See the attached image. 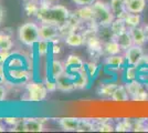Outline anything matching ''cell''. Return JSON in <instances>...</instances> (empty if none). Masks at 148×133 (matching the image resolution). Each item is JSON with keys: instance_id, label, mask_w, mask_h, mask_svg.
<instances>
[{"instance_id": "cell-1", "label": "cell", "mask_w": 148, "mask_h": 133, "mask_svg": "<svg viewBox=\"0 0 148 133\" xmlns=\"http://www.w3.org/2000/svg\"><path fill=\"white\" fill-rule=\"evenodd\" d=\"M71 13L66 7L62 5H54L51 6L50 1L44 0L41 2L40 10L37 14V18L42 23H53V25L61 27L65 25L70 20Z\"/></svg>"}, {"instance_id": "cell-2", "label": "cell", "mask_w": 148, "mask_h": 133, "mask_svg": "<svg viewBox=\"0 0 148 133\" xmlns=\"http://www.w3.org/2000/svg\"><path fill=\"white\" fill-rule=\"evenodd\" d=\"M20 42L28 47H33L40 41V27L36 22H25L18 29Z\"/></svg>"}, {"instance_id": "cell-3", "label": "cell", "mask_w": 148, "mask_h": 133, "mask_svg": "<svg viewBox=\"0 0 148 133\" xmlns=\"http://www.w3.org/2000/svg\"><path fill=\"white\" fill-rule=\"evenodd\" d=\"M91 7H92L93 16H94V22H96V25L99 27L111 25L115 17L112 12L110 5L96 0Z\"/></svg>"}, {"instance_id": "cell-4", "label": "cell", "mask_w": 148, "mask_h": 133, "mask_svg": "<svg viewBox=\"0 0 148 133\" xmlns=\"http://www.w3.org/2000/svg\"><path fill=\"white\" fill-rule=\"evenodd\" d=\"M28 94H29V100L33 102H40L45 99L48 89L44 83L40 82H30L27 85Z\"/></svg>"}, {"instance_id": "cell-5", "label": "cell", "mask_w": 148, "mask_h": 133, "mask_svg": "<svg viewBox=\"0 0 148 133\" xmlns=\"http://www.w3.org/2000/svg\"><path fill=\"white\" fill-rule=\"evenodd\" d=\"M144 56L145 53L143 50V47L136 45V44H133L130 48L125 50V54H124V57L126 59V63L130 65H139Z\"/></svg>"}, {"instance_id": "cell-6", "label": "cell", "mask_w": 148, "mask_h": 133, "mask_svg": "<svg viewBox=\"0 0 148 133\" xmlns=\"http://www.w3.org/2000/svg\"><path fill=\"white\" fill-rule=\"evenodd\" d=\"M59 27L53 23H42L40 25V40L53 41L59 37Z\"/></svg>"}, {"instance_id": "cell-7", "label": "cell", "mask_w": 148, "mask_h": 133, "mask_svg": "<svg viewBox=\"0 0 148 133\" xmlns=\"http://www.w3.org/2000/svg\"><path fill=\"white\" fill-rule=\"evenodd\" d=\"M64 65H65V72L69 73L70 76H72L84 68V62L80 57L75 54H70Z\"/></svg>"}, {"instance_id": "cell-8", "label": "cell", "mask_w": 148, "mask_h": 133, "mask_svg": "<svg viewBox=\"0 0 148 133\" xmlns=\"http://www.w3.org/2000/svg\"><path fill=\"white\" fill-rule=\"evenodd\" d=\"M6 70L9 69H28L25 59L19 54H9L5 60Z\"/></svg>"}, {"instance_id": "cell-9", "label": "cell", "mask_w": 148, "mask_h": 133, "mask_svg": "<svg viewBox=\"0 0 148 133\" xmlns=\"http://www.w3.org/2000/svg\"><path fill=\"white\" fill-rule=\"evenodd\" d=\"M7 76L14 83L27 82L30 78V73L28 69H9L6 70Z\"/></svg>"}, {"instance_id": "cell-10", "label": "cell", "mask_w": 148, "mask_h": 133, "mask_svg": "<svg viewBox=\"0 0 148 133\" xmlns=\"http://www.w3.org/2000/svg\"><path fill=\"white\" fill-rule=\"evenodd\" d=\"M74 81V89H85L87 88V85L90 84V74L87 73L86 68L84 67L82 70H80L79 72L72 74Z\"/></svg>"}, {"instance_id": "cell-11", "label": "cell", "mask_w": 148, "mask_h": 133, "mask_svg": "<svg viewBox=\"0 0 148 133\" xmlns=\"http://www.w3.org/2000/svg\"><path fill=\"white\" fill-rule=\"evenodd\" d=\"M56 82L58 89L63 91V92H69V91H72L74 89L73 78L66 72L61 74L60 76H58L56 79Z\"/></svg>"}, {"instance_id": "cell-12", "label": "cell", "mask_w": 148, "mask_h": 133, "mask_svg": "<svg viewBox=\"0 0 148 133\" xmlns=\"http://www.w3.org/2000/svg\"><path fill=\"white\" fill-rule=\"evenodd\" d=\"M104 64L110 68L111 70L113 69H119L124 67L126 63V59L124 56H121V54H114V56H107V58L105 59Z\"/></svg>"}, {"instance_id": "cell-13", "label": "cell", "mask_w": 148, "mask_h": 133, "mask_svg": "<svg viewBox=\"0 0 148 133\" xmlns=\"http://www.w3.org/2000/svg\"><path fill=\"white\" fill-rule=\"evenodd\" d=\"M81 119L77 118H61L59 119V125L65 131H77Z\"/></svg>"}, {"instance_id": "cell-14", "label": "cell", "mask_w": 148, "mask_h": 133, "mask_svg": "<svg viewBox=\"0 0 148 133\" xmlns=\"http://www.w3.org/2000/svg\"><path fill=\"white\" fill-rule=\"evenodd\" d=\"M132 34V38H133V42L136 45H140L143 47L144 44L146 43L147 38H146V34H145V30L144 28H142L140 25L139 27H135V28H132L128 29Z\"/></svg>"}, {"instance_id": "cell-15", "label": "cell", "mask_w": 148, "mask_h": 133, "mask_svg": "<svg viewBox=\"0 0 148 133\" xmlns=\"http://www.w3.org/2000/svg\"><path fill=\"white\" fill-rule=\"evenodd\" d=\"M126 11L130 13H142L146 9V0H130L125 2Z\"/></svg>"}, {"instance_id": "cell-16", "label": "cell", "mask_w": 148, "mask_h": 133, "mask_svg": "<svg viewBox=\"0 0 148 133\" xmlns=\"http://www.w3.org/2000/svg\"><path fill=\"white\" fill-rule=\"evenodd\" d=\"M64 41L70 47H82L83 44L85 43V37L82 33L73 31L71 32L70 34H68V36H65Z\"/></svg>"}, {"instance_id": "cell-17", "label": "cell", "mask_w": 148, "mask_h": 133, "mask_svg": "<svg viewBox=\"0 0 148 133\" xmlns=\"http://www.w3.org/2000/svg\"><path fill=\"white\" fill-rule=\"evenodd\" d=\"M110 7H111L112 12L115 18H124L125 14L127 13L125 2L123 0H111Z\"/></svg>"}, {"instance_id": "cell-18", "label": "cell", "mask_w": 148, "mask_h": 133, "mask_svg": "<svg viewBox=\"0 0 148 133\" xmlns=\"http://www.w3.org/2000/svg\"><path fill=\"white\" fill-rule=\"evenodd\" d=\"M114 38H115V40L118 42V44L121 45V48H122L123 51L127 50L128 48H130V47L134 44L130 30H126V31L122 32V33H119L118 36L114 37Z\"/></svg>"}, {"instance_id": "cell-19", "label": "cell", "mask_w": 148, "mask_h": 133, "mask_svg": "<svg viewBox=\"0 0 148 133\" xmlns=\"http://www.w3.org/2000/svg\"><path fill=\"white\" fill-rule=\"evenodd\" d=\"M103 50L107 56H114V54H121L122 48L115 40V38L108 39L105 43H103Z\"/></svg>"}, {"instance_id": "cell-20", "label": "cell", "mask_w": 148, "mask_h": 133, "mask_svg": "<svg viewBox=\"0 0 148 133\" xmlns=\"http://www.w3.org/2000/svg\"><path fill=\"white\" fill-rule=\"evenodd\" d=\"M75 16L81 20V21H86V22H94V16H93V10L91 6H83L81 9H79Z\"/></svg>"}, {"instance_id": "cell-21", "label": "cell", "mask_w": 148, "mask_h": 133, "mask_svg": "<svg viewBox=\"0 0 148 133\" xmlns=\"http://www.w3.org/2000/svg\"><path fill=\"white\" fill-rule=\"evenodd\" d=\"M124 21L126 23L127 29H132L135 27H139L142 23V17L140 13H130L127 12L124 17Z\"/></svg>"}, {"instance_id": "cell-22", "label": "cell", "mask_w": 148, "mask_h": 133, "mask_svg": "<svg viewBox=\"0 0 148 133\" xmlns=\"http://www.w3.org/2000/svg\"><path fill=\"white\" fill-rule=\"evenodd\" d=\"M110 28H111V31L114 37H116L119 33L128 30L127 27H126L125 21H124V18H115L111 23V25H110Z\"/></svg>"}, {"instance_id": "cell-23", "label": "cell", "mask_w": 148, "mask_h": 133, "mask_svg": "<svg viewBox=\"0 0 148 133\" xmlns=\"http://www.w3.org/2000/svg\"><path fill=\"white\" fill-rule=\"evenodd\" d=\"M111 99L113 101H117V102H125L128 101L130 99V94L127 92V89L125 85H118L117 89L115 90V92L113 93V95L111 96Z\"/></svg>"}, {"instance_id": "cell-24", "label": "cell", "mask_w": 148, "mask_h": 133, "mask_svg": "<svg viewBox=\"0 0 148 133\" xmlns=\"http://www.w3.org/2000/svg\"><path fill=\"white\" fill-rule=\"evenodd\" d=\"M118 84L116 83L112 82V81H108V82L106 83H103L99 89V94L102 95V96H104V98H111L113 93L115 92V90L117 89Z\"/></svg>"}, {"instance_id": "cell-25", "label": "cell", "mask_w": 148, "mask_h": 133, "mask_svg": "<svg viewBox=\"0 0 148 133\" xmlns=\"http://www.w3.org/2000/svg\"><path fill=\"white\" fill-rule=\"evenodd\" d=\"M50 73H51V78L56 79L58 76L65 73V65L59 60H53L50 67Z\"/></svg>"}, {"instance_id": "cell-26", "label": "cell", "mask_w": 148, "mask_h": 133, "mask_svg": "<svg viewBox=\"0 0 148 133\" xmlns=\"http://www.w3.org/2000/svg\"><path fill=\"white\" fill-rule=\"evenodd\" d=\"M124 80L125 82L138 80V65L127 64V67L125 68V71H124Z\"/></svg>"}, {"instance_id": "cell-27", "label": "cell", "mask_w": 148, "mask_h": 133, "mask_svg": "<svg viewBox=\"0 0 148 133\" xmlns=\"http://www.w3.org/2000/svg\"><path fill=\"white\" fill-rule=\"evenodd\" d=\"M143 84L144 83L140 82L139 80H135V81H130V82H126L125 84V87L127 89V92H128V94H130V99H133L134 96H135L140 90H142L144 87H143Z\"/></svg>"}, {"instance_id": "cell-28", "label": "cell", "mask_w": 148, "mask_h": 133, "mask_svg": "<svg viewBox=\"0 0 148 133\" xmlns=\"http://www.w3.org/2000/svg\"><path fill=\"white\" fill-rule=\"evenodd\" d=\"M25 127L28 132H41L43 131V124L37 119H25Z\"/></svg>"}, {"instance_id": "cell-29", "label": "cell", "mask_w": 148, "mask_h": 133, "mask_svg": "<svg viewBox=\"0 0 148 133\" xmlns=\"http://www.w3.org/2000/svg\"><path fill=\"white\" fill-rule=\"evenodd\" d=\"M41 2L36 1V0H28L25 2V10L28 16H37L39 10H40Z\"/></svg>"}, {"instance_id": "cell-30", "label": "cell", "mask_w": 148, "mask_h": 133, "mask_svg": "<svg viewBox=\"0 0 148 133\" xmlns=\"http://www.w3.org/2000/svg\"><path fill=\"white\" fill-rule=\"evenodd\" d=\"M13 42L10 36L6 33H0V51L1 52H9L12 49Z\"/></svg>"}, {"instance_id": "cell-31", "label": "cell", "mask_w": 148, "mask_h": 133, "mask_svg": "<svg viewBox=\"0 0 148 133\" xmlns=\"http://www.w3.org/2000/svg\"><path fill=\"white\" fill-rule=\"evenodd\" d=\"M133 129V122L130 121L128 119H124V120L119 121L117 125L115 127L116 131H121V132H125V131H130Z\"/></svg>"}, {"instance_id": "cell-32", "label": "cell", "mask_w": 148, "mask_h": 133, "mask_svg": "<svg viewBox=\"0 0 148 133\" xmlns=\"http://www.w3.org/2000/svg\"><path fill=\"white\" fill-rule=\"evenodd\" d=\"M96 129H97V131H102V132H112L115 130V127L110 123V120L99 122V124L96 125Z\"/></svg>"}, {"instance_id": "cell-33", "label": "cell", "mask_w": 148, "mask_h": 133, "mask_svg": "<svg viewBox=\"0 0 148 133\" xmlns=\"http://www.w3.org/2000/svg\"><path fill=\"white\" fill-rule=\"evenodd\" d=\"M48 49H49V41L40 40L38 42V52L40 56H45L48 53Z\"/></svg>"}, {"instance_id": "cell-34", "label": "cell", "mask_w": 148, "mask_h": 133, "mask_svg": "<svg viewBox=\"0 0 148 133\" xmlns=\"http://www.w3.org/2000/svg\"><path fill=\"white\" fill-rule=\"evenodd\" d=\"M133 131H144L146 132L148 131V127H147V123L145 121H136V122H133Z\"/></svg>"}, {"instance_id": "cell-35", "label": "cell", "mask_w": 148, "mask_h": 133, "mask_svg": "<svg viewBox=\"0 0 148 133\" xmlns=\"http://www.w3.org/2000/svg\"><path fill=\"white\" fill-rule=\"evenodd\" d=\"M94 127H95V125L93 124L91 121L81 120L80 127H79V130H77V131H93Z\"/></svg>"}, {"instance_id": "cell-36", "label": "cell", "mask_w": 148, "mask_h": 133, "mask_svg": "<svg viewBox=\"0 0 148 133\" xmlns=\"http://www.w3.org/2000/svg\"><path fill=\"white\" fill-rule=\"evenodd\" d=\"M86 71L87 73L90 74L91 78H94V76L97 74V71H99V68H97V65L95 63H93V62H90V63L86 64Z\"/></svg>"}, {"instance_id": "cell-37", "label": "cell", "mask_w": 148, "mask_h": 133, "mask_svg": "<svg viewBox=\"0 0 148 133\" xmlns=\"http://www.w3.org/2000/svg\"><path fill=\"white\" fill-rule=\"evenodd\" d=\"M147 99H148V91H146L145 89L143 88L132 100H134V101H145Z\"/></svg>"}, {"instance_id": "cell-38", "label": "cell", "mask_w": 148, "mask_h": 133, "mask_svg": "<svg viewBox=\"0 0 148 133\" xmlns=\"http://www.w3.org/2000/svg\"><path fill=\"white\" fill-rule=\"evenodd\" d=\"M12 131L14 132H25L27 131V127H25V120H19L14 125H13Z\"/></svg>"}, {"instance_id": "cell-39", "label": "cell", "mask_w": 148, "mask_h": 133, "mask_svg": "<svg viewBox=\"0 0 148 133\" xmlns=\"http://www.w3.org/2000/svg\"><path fill=\"white\" fill-rule=\"evenodd\" d=\"M44 84H45V87H47V89H48L49 92H53V91H56V89H58L56 79H53V78H52V79H48Z\"/></svg>"}, {"instance_id": "cell-40", "label": "cell", "mask_w": 148, "mask_h": 133, "mask_svg": "<svg viewBox=\"0 0 148 133\" xmlns=\"http://www.w3.org/2000/svg\"><path fill=\"white\" fill-rule=\"evenodd\" d=\"M72 1H73L75 5L83 7V6H92L96 0H72Z\"/></svg>"}, {"instance_id": "cell-41", "label": "cell", "mask_w": 148, "mask_h": 133, "mask_svg": "<svg viewBox=\"0 0 148 133\" xmlns=\"http://www.w3.org/2000/svg\"><path fill=\"white\" fill-rule=\"evenodd\" d=\"M6 74V64H5V59L0 56V81L3 79Z\"/></svg>"}, {"instance_id": "cell-42", "label": "cell", "mask_w": 148, "mask_h": 133, "mask_svg": "<svg viewBox=\"0 0 148 133\" xmlns=\"http://www.w3.org/2000/svg\"><path fill=\"white\" fill-rule=\"evenodd\" d=\"M6 95H7V90L3 85L0 84V102L3 101L6 99Z\"/></svg>"}, {"instance_id": "cell-43", "label": "cell", "mask_w": 148, "mask_h": 133, "mask_svg": "<svg viewBox=\"0 0 148 133\" xmlns=\"http://www.w3.org/2000/svg\"><path fill=\"white\" fill-rule=\"evenodd\" d=\"M19 121V119H17V118H6L5 119V122L6 123H8V124H10V125H14L17 122Z\"/></svg>"}, {"instance_id": "cell-44", "label": "cell", "mask_w": 148, "mask_h": 133, "mask_svg": "<svg viewBox=\"0 0 148 133\" xmlns=\"http://www.w3.org/2000/svg\"><path fill=\"white\" fill-rule=\"evenodd\" d=\"M3 14H5V11H3V8L0 6V22L3 19Z\"/></svg>"}, {"instance_id": "cell-45", "label": "cell", "mask_w": 148, "mask_h": 133, "mask_svg": "<svg viewBox=\"0 0 148 133\" xmlns=\"http://www.w3.org/2000/svg\"><path fill=\"white\" fill-rule=\"evenodd\" d=\"M144 30H145V34H146V38H147V41H148V25H146L144 27Z\"/></svg>"}, {"instance_id": "cell-46", "label": "cell", "mask_w": 148, "mask_h": 133, "mask_svg": "<svg viewBox=\"0 0 148 133\" xmlns=\"http://www.w3.org/2000/svg\"><path fill=\"white\" fill-rule=\"evenodd\" d=\"M47 1H50V2H53V1H58V0H47Z\"/></svg>"}, {"instance_id": "cell-47", "label": "cell", "mask_w": 148, "mask_h": 133, "mask_svg": "<svg viewBox=\"0 0 148 133\" xmlns=\"http://www.w3.org/2000/svg\"><path fill=\"white\" fill-rule=\"evenodd\" d=\"M0 131H3V127H1V125H0Z\"/></svg>"}, {"instance_id": "cell-48", "label": "cell", "mask_w": 148, "mask_h": 133, "mask_svg": "<svg viewBox=\"0 0 148 133\" xmlns=\"http://www.w3.org/2000/svg\"><path fill=\"white\" fill-rule=\"evenodd\" d=\"M124 2H127V1H130V0H123Z\"/></svg>"}, {"instance_id": "cell-49", "label": "cell", "mask_w": 148, "mask_h": 133, "mask_svg": "<svg viewBox=\"0 0 148 133\" xmlns=\"http://www.w3.org/2000/svg\"><path fill=\"white\" fill-rule=\"evenodd\" d=\"M146 123H147V127H148V121H147V122H146Z\"/></svg>"}, {"instance_id": "cell-50", "label": "cell", "mask_w": 148, "mask_h": 133, "mask_svg": "<svg viewBox=\"0 0 148 133\" xmlns=\"http://www.w3.org/2000/svg\"><path fill=\"white\" fill-rule=\"evenodd\" d=\"M25 1H28V0H25Z\"/></svg>"}]
</instances>
